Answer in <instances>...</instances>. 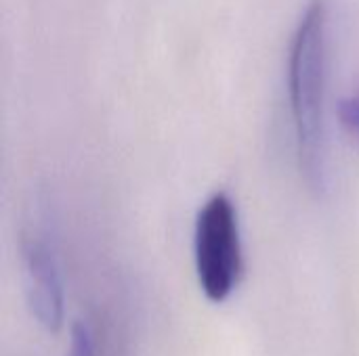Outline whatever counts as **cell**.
<instances>
[{
  "label": "cell",
  "mask_w": 359,
  "mask_h": 356,
  "mask_svg": "<svg viewBox=\"0 0 359 356\" xmlns=\"http://www.w3.org/2000/svg\"><path fill=\"white\" fill-rule=\"evenodd\" d=\"M328 6L324 0H313L294 29L288 52V105L297 162L313 191H324L328 185Z\"/></svg>",
  "instance_id": "cell-1"
},
{
  "label": "cell",
  "mask_w": 359,
  "mask_h": 356,
  "mask_svg": "<svg viewBox=\"0 0 359 356\" xmlns=\"http://www.w3.org/2000/svg\"><path fill=\"white\" fill-rule=\"evenodd\" d=\"M194 260L200 290L221 304L238 287L244 266L242 229L233 199L227 193L210 195L194 225Z\"/></svg>",
  "instance_id": "cell-2"
},
{
  "label": "cell",
  "mask_w": 359,
  "mask_h": 356,
  "mask_svg": "<svg viewBox=\"0 0 359 356\" xmlns=\"http://www.w3.org/2000/svg\"><path fill=\"white\" fill-rule=\"evenodd\" d=\"M21 260L32 313L42 327L57 332L63 325L65 315V287L53 243L36 231L25 235L21 245Z\"/></svg>",
  "instance_id": "cell-3"
},
{
  "label": "cell",
  "mask_w": 359,
  "mask_h": 356,
  "mask_svg": "<svg viewBox=\"0 0 359 356\" xmlns=\"http://www.w3.org/2000/svg\"><path fill=\"white\" fill-rule=\"evenodd\" d=\"M67 356H95V336H93V329L86 323H78L72 329Z\"/></svg>",
  "instance_id": "cell-4"
},
{
  "label": "cell",
  "mask_w": 359,
  "mask_h": 356,
  "mask_svg": "<svg viewBox=\"0 0 359 356\" xmlns=\"http://www.w3.org/2000/svg\"><path fill=\"white\" fill-rule=\"evenodd\" d=\"M343 120L349 126L359 128V99H351L343 105Z\"/></svg>",
  "instance_id": "cell-5"
}]
</instances>
